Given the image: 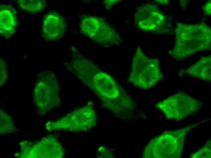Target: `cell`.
<instances>
[{"mask_svg":"<svg viewBox=\"0 0 211 158\" xmlns=\"http://www.w3.org/2000/svg\"><path fill=\"white\" fill-rule=\"evenodd\" d=\"M68 26L65 18L57 10H49L43 15L42 37L46 41H54L62 38Z\"/></svg>","mask_w":211,"mask_h":158,"instance_id":"52a82bcc","label":"cell"},{"mask_svg":"<svg viewBox=\"0 0 211 158\" xmlns=\"http://www.w3.org/2000/svg\"><path fill=\"white\" fill-rule=\"evenodd\" d=\"M171 19L156 5L146 3L137 7L134 20L136 27L142 31L172 34L174 33L175 29L171 23Z\"/></svg>","mask_w":211,"mask_h":158,"instance_id":"277c9868","label":"cell"},{"mask_svg":"<svg viewBox=\"0 0 211 158\" xmlns=\"http://www.w3.org/2000/svg\"><path fill=\"white\" fill-rule=\"evenodd\" d=\"M204 13L207 15H211V0L208 1L202 6Z\"/></svg>","mask_w":211,"mask_h":158,"instance_id":"7c38bea8","label":"cell"},{"mask_svg":"<svg viewBox=\"0 0 211 158\" xmlns=\"http://www.w3.org/2000/svg\"><path fill=\"white\" fill-rule=\"evenodd\" d=\"M17 11L10 4H1L0 33L6 39H9L15 32L18 26Z\"/></svg>","mask_w":211,"mask_h":158,"instance_id":"ba28073f","label":"cell"},{"mask_svg":"<svg viewBox=\"0 0 211 158\" xmlns=\"http://www.w3.org/2000/svg\"><path fill=\"white\" fill-rule=\"evenodd\" d=\"M78 19L80 33L93 42L105 47L121 43L120 35L104 18L80 14Z\"/></svg>","mask_w":211,"mask_h":158,"instance_id":"3957f363","label":"cell"},{"mask_svg":"<svg viewBox=\"0 0 211 158\" xmlns=\"http://www.w3.org/2000/svg\"><path fill=\"white\" fill-rule=\"evenodd\" d=\"M15 1L20 9L32 15L38 14L44 10L47 7L45 0H17Z\"/></svg>","mask_w":211,"mask_h":158,"instance_id":"30bf717a","label":"cell"},{"mask_svg":"<svg viewBox=\"0 0 211 158\" xmlns=\"http://www.w3.org/2000/svg\"><path fill=\"white\" fill-rule=\"evenodd\" d=\"M199 100L183 92L175 93L158 102L156 106L169 118H184L198 110Z\"/></svg>","mask_w":211,"mask_h":158,"instance_id":"5b68a950","label":"cell"},{"mask_svg":"<svg viewBox=\"0 0 211 158\" xmlns=\"http://www.w3.org/2000/svg\"><path fill=\"white\" fill-rule=\"evenodd\" d=\"M163 77L158 59L147 56L138 46L133 57L129 81L136 87L148 89Z\"/></svg>","mask_w":211,"mask_h":158,"instance_id":"7a4b0ae2","label":"cell"},{"mask_svg":"<svg viewBox=\"0 0 211 158\" xmlns=\"http://www.w3.org/2000/svg\"><path fill=\"white\" fill-rule=\"evenodd\" d=\"M174 33V46L169 54L177 60L211 48V28L206 24H186L178 22Z\"/></svg>","mask_w":211,"mask_h":158,"instance_id":"6da1fadb","label":"cell"},{"mask_svg":"<svg viewBox=\"0 0 211 158\" xmlns=\"http://www.w3.org/2000/svg\"><path fill=\"white\" fill-rule=\"evenodd\" d=\"M157 2H158L160 4H166L168 3L169 2V1L168 0H158L157 1Z\"/></svg>","mask_w":211,"mask_h":158,"instance_id":"4fadbf2b","label":"cell"},{"mask_svg":"<svg viewBox=\"0 0 211 158\" xmlns=\"http://www.w3.org/2000/svg\"><path fill=\"white\" fill-rule=\"evenodd\" d=\"M168 132L161 135L151 142V149L152 155H156L155 157H178L181 154L183 144L185 131L178 129Z\"/></svg>","mask_w":211,"mask_h":158,"instance_id":"8992f818","label":"cell"},{"mask_svg":"<svg viewBox=\"0 0 211 158\" xmlns=\"http://www.w3.org/2000/svg\"><path fill=\"white\" fill-rule=\"evenodd\" d=\"M211 56L201 57L196 62L183 70L186 73L206 81H211Z\"/></svg>","mask_w":211,"mask_h":158,"instance_id":"9c48e42d","label":"cell"},{"mask_svg":"<svg viewBox=\"0 0 211 158\" xmlns=\"http://www.w3.org/2000/svg\"><path fill=\"white\" fill-rule=\"evenodd\" d=\"M119 0H104L103 1V4L106 9L110 10L113 6Z\"/></svg>","mask_w":211,"mask_h":158,"instance_id":"8fae6325","label":"cell"}]
</instances>
